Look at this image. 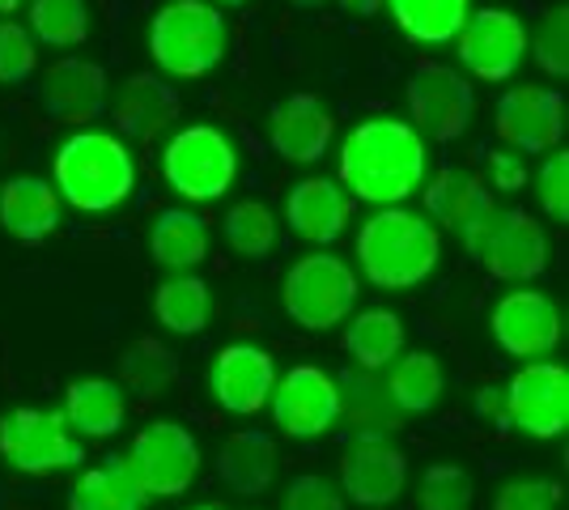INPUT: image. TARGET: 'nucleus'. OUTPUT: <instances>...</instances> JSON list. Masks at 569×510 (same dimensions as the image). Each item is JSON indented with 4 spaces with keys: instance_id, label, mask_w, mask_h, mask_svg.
Returning a JSON list of instances; mask_svg holds the SVG:
<instances>
[{
    "instance_id": "f257e3e1",
    "label": "nucleus",
    "mask_w": 569,
    "mask_h": 510,
    "mask_svg": "<svg viewBox=\"0 0 569 510\" xmlns=\"http://www.w3.org/2000/svg\"><path fill=\"white\" fill-rule=\"evenodd\" d=\"M340 183L366 204H400L426 183V137L391 116L357 123L340 146Z\"/></svg>"
},
{
    "instance_id": "f03ea898",
    "label": "nucleus",
    "mask_w": 569,
    "mask_h": 510,
    "mask_svg": "<svg viewBox=\"0 0 569 510\" xmlns=\"http://www.w3.org/2000/svg\"><path fill=\"white\" fill-rule=\"evenodd\" d=\"M357 264L379 290H412L442 264V234L412 209L379 204L357 230Z\"/></svg>"
},
{
    "instance_id": "7ed1b4c3",
    "label": "nucleus",
    "mask_w": 569,
    "mask_h": 510,
    "mask_svg": "<svg viewBox=\"0 0 569 510\" xmlns=\"http://www.w3.org/2000/svg\"><path fill=\"white\" fill-rule=\"evenodd\" d=\"M56 192L81 213H111L137 188V162L111 132H77L56 153Z\"/></svg>"
},
{
    "instance_id": "20e7f679",
    "label": "nucleus",
    "mask_w": 569,
    "mask_h": 510,
    "mask_svg": "<svg viewBox=\"0 0 569 510\" xmlns=\"http://www.w3.org/2000/svg\"><path fill=\"white\" fill-rule=\"evenodd\" d=\"M149 51L170 77H209L230 51V26L204 0H170L149 26Z\"/></svg>"
},
{
    "instance_id": "39448f33",
    "label": "nucleus",
    "mask_w": 569,
    "mask_h": 510,
    "mask_svg": "<svg viewBox=\"0 0 569 510\" xmlns=\"http://www.w3.org/2000/svg\"><path fill=\"white\" fill-rule=\"evenodd\" d=\"M357 268L332 251L298 256L281 281V307L307 332H332L357 311Z\"/></svg>"
},
{
    "instance_id": "423d86ee",
    "label": "nucleus",
    "mask_w": 569,
    "mask_h": 510,
    "mask_svg": "<svg viewBox=\"0 0 569 510\" xmlns=\"http://www.w3.org/2000/svg\"><path fill=\"white\" fill-rule=\"evenodd\" d=\"M463 247L493 281H536L548 268V234L527 209H489V218L476 221L463 234Z\"/></svg>"
},
{
    "instance_id": "0eeeda50",
    "label": "nucleus",
    "mask_w": 569,
    "mask_h": 510,
    "mask_svg": "<svg viewBox=\"0 0 569 510\" xmlns=\"http://www.w3.org/2000/svg\"><path fill=\"white\" fill-rule=\"evenodd\" d=\"M162 179L170 183V192H179L183 200H196V204L221 200L238 179L234 141L213 123L179 128L167 141V149H162Z\"/></svg>"
},
{
    "instance_id": "6e6552de",
    "label": "nucleus",
    "mask_w": 569,
    "mask_h": 510,
    "mask_svg": "<svg viewBox=\"0 0 569 510\" xmlns=\"http://www.w3.org/2000/svg\"><path fill=\"white\" fill-rule=\"evenodd\" d=\"M0 460L26 477H51L86 460L72 426L56 409H9L0 417Z\"/></svg>"
},
{
    "instance_id": "1a4fd4ad",
    "label": "nucleus",
    "mask_w": 569,
    "mask_h": 510,
    "mask_svg": "<svg viewBox=\"0 0 569 510\" xmlns=\"http://www.w3.org/2000/svg\"><path fill=\"white\" fill-rule=\"evenodd\" d=\"M268 409H272V426L284 438H293V442L323 438L332 434L340 421V383L323 366H289L272 383Z\"/></svg>"
},
{
    "instance_id": "9d476101",
    "label": "nucleus",
    "mask_w": 569,
    "mask_h": 510,
    "mask_svg": "<svg viewBox=\"0 0 569 510\" xmlns=\"http://www.w3.org/2000/svg\"><path fill=\"white\" fill-rule=\"evenodd\" d=\"M123 460L144 498H179L200 477V442L179 421H153L132 438V451Z\"/></svg>"
},
{
    "instance_id": "9b49d317",
    "label": "nucleus",
    "mask_w": 569,
    "mask_h": 510,
    "mask_svg": "<svg viewBox=\"0 0 569 510\" xmlns=\"http://www.w3.org/2000/svg\"><path fill=\"white\" fill-rule=\"evenodd\" d=\"M408 111H412V128L421 137L451 146L472 123L476 94L468 77H459V69L438 64V60H421L408 77Z\"/></svg>"
},
{
    "instance_id": "f8f14e48",
    "label": "nucleus",
    "mask_w": 569,
    "mask_h": 510,
    "mask_svg": "<svg viewBox=\"0 0 569 510\" xmlns=\"http://www.w3.org/2000/svg\"><path fill=\"white\" fill-rule=\"evenodd\" d=\"M489 332L506 358L536 362L548 358L561 337H566V316L557 307V298L545 290H510L501 293L489 311Z\"/></svg>"
},
{
    "instance_id": "ddd939ff",
    "label": "nucleus",
    "mask_w": 569,
    "mask_h": 510,
    "mask_svg": "<svg viewBox=\"0 0 569 510\" xmlns=\"http://www.w3.org/2000/svg\"><path fill=\"white\" fill-rule=\"evenodd\" d=\"M510 430L527 438H561L569 430V370L557 362H527L506 383Z\"/></svg>"
},
{
    "instance_id": "4468645a",
    "label": "nucleus",
    "mask_w": 569,
    "mask_h": 510,
    "mask_svg": "<svg viewBox=\"0 0 569 510\" xmlns=\"http://www.w3.org/2000/svg\"><path fill=\"white\" fill-rule=\"evenodd\" d=\"M493 132L515 153H548L566 137V98L545 86H515L498 98Z\"/></svg>"
},
{
    "instance_id": "2eb2a0df",
    "label": "nucleus",
    "mask_w": 569,
    "mask_h": 510,
    "mask_svg": "<svg viewBox=\"0 0 569 510\" xmlns=\"http://www.w3.org/2000/svg\"><path fill=\"white\" fill-rule=\"evenodd\" d=\"M459 60L480 81H510L527 56V26L510 9H480L459 26Z\"/></svg>"
},
{
    "instance_id": "dca6fc26",
    "label": "nucleus",
    "mask_w": 569,
    "mask_h": 510,
    "mask_svg": "<svg viewBox=\"0 0 569 510\" xmlns=\"http://www.w3.org/2000/svg\"><path fill=\"white\" fill-rule=\"evenodd\" d=\"M272 383H277V362L268 349L251 340L226 344L209 366V391H213L217 409L234 417H256L260 409H268Z\"/></svg>"
},
{
    "instance_id": "f3484780",
    "label": "nucleus",
    "mask_w": 569,
    "mask_h": 510,
    "mask_svg": "<svg viewBox=\"0 0 569 510\" xmlns=\"http://www.w3.org/2000/svg\"><path fill=\"white\" fill-rule=\"evenodd\" d=\"M408 486V456L382 434H361L340 460V493L357 507H391Z\"/></svg>"
},
{
    "instance_id": "a211bd4d",
    "label": "nucleus",
    "mask_w": 569,
    "mask_h": 510,
    "mask_svg": "<svg viewBox=\"0 0 569 510\" xmlns=\"http://www.w3.org/2000/svg\"><path fill=\"white\" fill-rule=\"evenodd\" d=\"M39 98H43V111L51 120L94 123L107 111V69L94 60H81V56H64L43 73Z\"/></svg>"
},
{
    "instance_id": "6ab92c4d",
    "label": "nucleus",
    "mask_w": 569,
    "mask_h": 510,
    "mask_svg": "<svg viewBox=\"0 0 569 510\" xmlns=\"http://www.w3.org/2000/svg\"><path fill=\"white\" fill-rule=\"evenodd\" d=\"M332 111L315 94H289L268 116V141L284 162H319L332 146Z\"/></svg>"
},
{
    "instance_id": "aec40b11",
    "label": "nucleus",
    "mask_w": 569,
    "mask_h": 510,
    "mask_svg": "<svg viewBox=\"0 0 569 510\" xmlns=\"http://www.w3.org/2000/svg\"><path fill=\"white\" fill-rule=\"evenodd\" d=\"M289 230L315 247H332L349 226V196L332 179H302L284 196Z\"/></svg>"
},
{
    "instance_id": "412c9836",
    "label": "nucleus",
    "mask_w": 569,
    "mask_h": 510,
    "mask_svg": "<svg viewBox=\"0 0 569 510\" xmlns=\"http://www.w3.org/2000/svg\"><path fill=\"white\" fill-rule=\"evenodd\" d=\"M60 226V192L39 174H18L0 183V230L18 243L34 247Z\"/></svg>"
},
{
    "instance_id": "4be33fe9",
    "label": "nucleus",
    "mask_w": 569,
    "mask_h": 510,
    "mask_svg": "<svg viewBox=\"0 0 569 510\" xmlns=\"http://www.w3.org/2000/svg\"><path fill=\"white\" fill-rule=\"evenodd\" d=\"M489 209H493V188L476 170L447 167L426 183L429 221H438L442 230H451L459 239L472 230L476 221L489 218Z\"/></svg>"
},
{
    "instance_id": "5701e85b",
    "label": "nucleus",
    "mask_w": 569,
    "mask_h": 510,
    "mask_svg": "<svg viewBox=\"0 0 569 510\" xmlns=\"http://www.w3.org/2000/svg\"><path fill=\"white\" fill-rule=\"evenodd\" d=\"M111 116H116L123 137H132V141H158L170 123L179 120V94H174V86H167L162 77L137 73L123 81Z\"/></svg>"
},
{
    "instance_id": "b1692460",
    "label": "nucleus",
    "mask_w": 569,
    "mask_h": 510,
    "mask_svg": "<svg viewBox=\"0 0 569 510\" xmlns=\"http://www.w3.org/2000/svg\"><path fill=\"white\" fill-rule=\"evenodd\" d=\"M217 481L238 498H260L277 481V442L263 430H234L217 451Z\"/></svg>"
},
{
    "instance_id": "393cba45",
    "label": "nucleus",
    "mask_w": 569,
    "mask_h": 510,
    "mask_svg": "<svg viewBox=\"0 0 569 510\" xmlns=\"http://www.w3.org/2000/svg\"><path fill=\"white\" fill-rule=\"evenodd\" d=\"M64 421L81 438H111L128 421V400L111 379H72L64 391Z\"/></svg>"
},
{
    "instance_id": "a878e982",
    "label": "nucleus",
    "mask_w": 569,
    "mask_h": 510,
    "mask_svg": "<svg viewBox=\"0 0 569 510\" xmlns=\"http://www.w3.org/2000/svg\"><path fill=\"white\" fill-rule=\"evenodd\" d=\"M149 256L170 272H188V268L209 260V221L191 209H162L149 230Z\"/></svg>"
},
{
    "instance_id": "bb28decb",
    "label": "nucleus",
    "mask_w": 569,
    "mask_h": 510,
    "mask_svg": "<svg viewBox=\"0 0 569 510\" xmlns=\"http://www.w3.org/2000/svg\"><path fill=\"white\" fill-rule=\"evenodd\" d=\"M345 353L357 370H387L403 353V319L387 307L353 311L345 319Z\"/></svg>"
},
{
    "instance_id": "cd10ccee",
    "label": "nucleus",
    "mask_w": 569,
    "mask_h": 510,
    "mask_svg": "<svg viewBox=\"0 0 569 510\" xmlns=\"http://www.w3.org/2000/svg\"><path fill=\"white\" fill-rule=\"evenodd\" d=\"M144 489L137 486L128 460L107 456L102 463L86 468L69 489V510H144Z\"/></svg>"
},
{
    "instance_id": "c85d7f7f",
    "label": "nucleus",
    "mask_w": 569,
    "mask_h": 510,
    "mask_svg": "<svg viewBox=\"0 0 569 510\" xmlns=\"http://www.w3.org/2000/svg\"><path fill=\"white\" fill-rule=\"evenodd\" d=\"M153 316L174 337H200L209 328V316H213V293L200 277L174 272L153 290Z\"/></svg>"
},
{
    "instance_id": "c756f323",
    "label": "nucleus",
    "mask_w": 569,
    "mask_h": 510,
    "mask_svg": "<svg viewBox=\"0 0 569 510\" xmlns=\"http://www.w3.org/2000/svg\"><path fill=\"white\" fill-rule=\"evenodd\" d=\"M387 391H391L400 413H429V409H438V400L447 391V370L429 349L400 353L391 362V374H387Z\"/></svg>"
},
{
    "instance_id": "7c9ffc66",
    "label": "nucleus",
    "mask_w": 569,
    "mask_h": 510,
    "mask_svg": "<svg viewBox=\"0 0 569 510\" xmlns=\"http://www.w3.org/2000/svg\"><path fill=\"white\" fill-rule=\"evenodd\" d=\"M468 0H391V18L412 43H451L459 26L468 22Z\"/></svg>"
},
{
    "instance_id": "2f4dec72",
    "label": "nucleus",
    "mask_w": 569,
    "mask_h": 510,
    "mask_svg": "<svg viewBox=\"0 0 569 510\" xmlns=\"http://www.w3.org/2000/svg\"><path fill=\"white\" fill-rule=\"evenodd\" d=\"M179 379V353L158 337H141L119 358V383L137 391L141 400H158Z\"/></svg>"
},
{
    "instance_id": "473e14b6",
    "label": "nucleus",
    "mask_w": 569,
    "mask_h": 510,
    "mask_svg": "<svg viewBox=\"0 0 569 510\" xmlns=\"http://www.w3.org/2000/svg\"><path fill=\"white\" fill-rule=\"evenodd\" d=\"M336 383H340V417H349L357 430H366V434L396 430L400 409H396V400H391L387 383L375 379V370L345 374V379H336Z\"/></svg>"
},
{
    "instance_id": "72a5a7b5",
    "label": "nucleus",
    "mask_w": 569,
    "mask_h": 510,
    "mask_svg": "<svg viewBox=\"0 0 569 510\" xmlns=\"http://www.w3.org/2000/svg\"><path fill=\"white\" fill-rule=\"evenodd\" d=\"M221 234L238 260H268L277 247V218L263 200H238L221 221Z\"/></svg>"
},
{
    "instance_id": "f704fd0d",
    "label": "nucleus",
    "mask_w": 569,
    "mask_h": 510,
    "mask_svg": "<svg viewBox=\"0 0 569 510\" xmlns=\"http://www.w3.org/2000/svg\"><path fill=\"white\" fill-rule=\"evenodd\" d=\"M30 34L48 48H77L90 34L86 0H30Z\"/></svg>"
},
{
    "instance_id": "c9c22d12",
    "label": "nucleus",
    "mask_w": 569,
    "mask_h": 510,
    "mask_svg": "<svg viewBox=\"0 0 569 510\" xmlns=\"http://www.w3.org/2000/svg\"><path fill=\"white\" fill-rule=\"evenodd\" d=\"M476 481L459 463H429L417 486V510H472Z\"/></svg>"
},
{
    "instance_id": "e433bc0d",
    "label": "nucleus",
    "mask_w": 569,
    "mask_h": 510,
    "mask_svg": "<svg viewBox=\"0 0 569 510\" xmlns=\"http://www.w3.org/2000/svg\"><path fill=\"white\" fill-rule=\"evenodd\" d=\"M531 56L548 77H566L569 73V9H548L536 34H531Z\"/></svg>"
},
{
    "instance_id": "4c0bfd02",
    "label": "nucleus",
    "mask_w": 569,
    "mask_h": 510,
    "mask_svg": "<svg viewBox=\"0 0 569 510\" xmlns=\"http://www.w3.org/2000/svg\"><path fill=\"white\" fill-rule=\"evenodd\" d=\"M39 69L34 34L18 22H0V86H22Z\"/></svg>"
},
{
    "instance_id": "58836bf2",
    "label": "nucleus",
    "mask_w": 569,
    "mask_h": 510,
    "mask_svg": "<svg viewBox=\"0 0 569 510\" xmlns=\"http://www.w3.org/2000/svg\"><path fill=\"white\" fill-rule=\"evenodd\" d=\"M536 200L545 209L548 221H569V153L566 149H548L545 167L536 170Z\"/></svg>"
},
{
    "instance_id": "ea45409f",
    "label": "nucleus",
    "mask_w": 569,
    "mask_h": 510,
    "mask_svg": "<svg viewBox=\"0 0 569 510\" xmlns=\"http://www.w3.org/2000/svg\"><path fill=\"white\" fill-rule=\"evenodd\" d=\"M561 507V486L545 477H515L498 489L493 510H557Z\"/></svg>"
},
{
    "instance_id": "a19ab883",
    "label": "nucleus",
    "mask_w": 569,
    "mask_h": 510,
    "mask_svg": "<svg viewBox=\"0 0 569 510\" xmlns=\"http://www.w3.org/2000/svg\"><path fill=\"white\" fill-rule=\"evenodd\" d=\"M284 510H345V493L323 472H298L284 489Z\"/></svg>"
},
{
    "instance_id": "79ce46f5",
    "label": "nucleus",
    "mask_w": 569,
    "mask_h": 510,
    "mask_svg": "<svg viewBox=\"0 0 569 510\" xmlns=\"http://www.w3.org/2000/svg\"><path fill=\"white\" fill-rule=\"evenodd\" d=\"M489 188L506 196L527 188V162H522L515 149H493L489 153Z\"/></svg>"
},
{
    "instance_id": "37998d69",
    "label": "nucleus",
    "mask_w": 569,
    "mask_h": 510,
    "mask_svg": "<svg viewBox=\"0 0 569 510\" xmlns=\"http://www.w3.org/2000/svg\"><path fill=\"white\" fill-rule=\"evenodd\" d=\"M476 417L489 426V430H510V413H506V388L498 383H480L472 400Z\"/></svg>"
},
{
    "instance_id": "c03bdc74",
    "label": "nucleus",
    "mask_w": 569,
    "mask_h": 510,
    "mask_svg": "<svg viewBox=\"0 0 569 510\" xmlns=\"http://www.w3.org/2000/svg\"><path fill=\"white\" fill-rule=\"evenodd\" d=\"M336 4H340L349 18H375L382 9V0H336Z\"/></svg>"
},
{
    "instance_id": "a18cd8bd",
    "label": "nucleus",
    "mask_w": 569,
    "mask_h": 510,
    "mask_svg": "<svg viewBox=\"0 0 569 510\" xmlns=\"http://www.w3.org/2000/svg\"><path fill=\"white\" fill-rule=\"evenodd\" d=\"M293 4H298V9H328L332 0H293Z\"/></svg>"
},
{
    "instance_id": "49530a36",
    "label": "nucleus",
    "mask_w": 569,
    "mask_h": 510,
    "mask_svg": "<svg viewBox=\"0 0 569 510\" xmlns=\"http://www.w3.org/2000/svg\"><path fill=\"white\" fill-rule=\"evenodd\" d=\"M18 4H22V0H0V18H4V13H18Z\"/></svg>"
},
{
    "instance_id": "de8ad7c7",
    "label": "nucleus",
    "mask_w": 569,
    "mask_h": 510,
    "mask_svg": "<svg viewBox=\"0 0 569 510\" xmlns=\"http://www.w3.org/2000/svg\"><path fill=\"white\" fill-rule=\"evenodd\" d=\"M191 510H226V507H217V502H204V507H191Z\"/></svg>"
},
{
    "instance_id": "09e8293b",
    "label": "nucleus",
    "mask_w": 569,
    "mask_h": 510,
    "mask_svg": "<svg viewBox=\"0 0 569 510\" xmlns=\"http://www.w3.org/2000/svg\"><path fill=\"white\" fill-rule=\"evenodd\" d=\"M221 4H230V9H238V4H247V0H221Z\"/></svg>"
}]
</instances>
